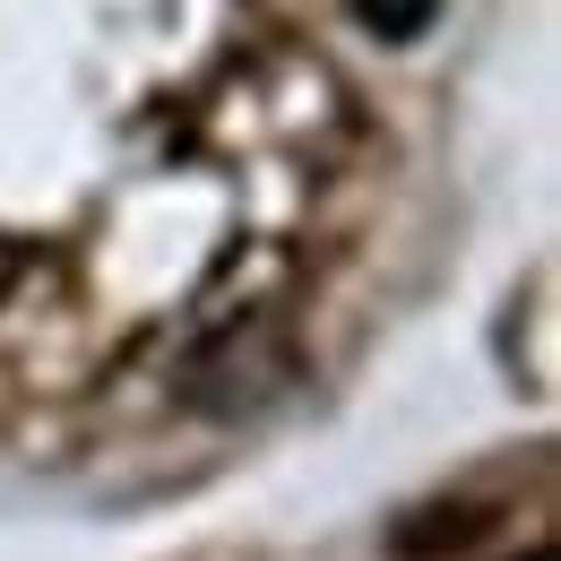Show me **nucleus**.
I'll use <instances>...</instances> for the list:
<instances>
[{
  "instance_id": "2",
  "label": "nucleus",
  "mask_w": 561,
  "mask_h": 561,
  "mask_svg": "<svg viewBox=\"0 0 561 561\" xmlns=\"http://www.w3.org/2000/svg\"><path fill=\"white\" fill-rule=\"evenodd\" d=\"M484 527H492V510H467V501H458V518H432V527H398L389 545H398V553H432V545H467V536H484Z\"/></svg>"
},
{
  "instance_id": "1",
  "label": "nucleus",
  "mask_w": 561,
  "mask_h": 561,
  "mask_svg": "<svg viewBox=\"0 0 561 561\" xmlns=\"http://www.w3.org/2000/svg\"><path fill=\"white\" fill-rule=\"evenodd\" d=\"M346 9H354V26L380 35V44H415L423 26L440 18V0H346Z\"/></svg>"
}]
</instances>
